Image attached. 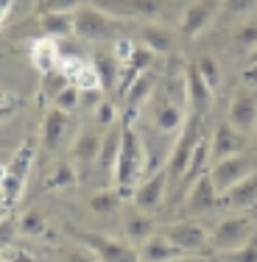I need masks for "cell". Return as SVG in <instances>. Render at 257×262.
<instances>
[{
    "mask_svg": "<svg viewBox=\"0 0 257 262\" xmlns=\"http://www.w3.org/2000/svg\"><path fill=\"white\" fill-rule=\"evenodd\" d=\"M232 39L238 42V48H246V51H254L257 48V20H246L243 26L235 28Z\"/></svg>",
    "mask_w": 257,
    "mask_h": 262,
    "instance_id": "31",
    "label": "cell"
},
{
    "mask_svg": "<svg viewBox=\"0 0 257 262\" xmlns=\"http://www.w3.org/2000/svg\"><path fill=\"white\" fill-rule=\"evenodd\" d=\"M162 234H165L182 254H204L207 248H210V232L196 221H182V223H173V226H165Z\"/></svg>",
    "mask_w": 257,
    "mask_h": 262,
    "instance_id": "7",
    "label": "cell"
},
{
    "mask_svg": "<svg viewBox=\"0 0 257 262\" xmlns=\"http://www.w3.org/2000/svg\"><path fill=\"white\" fill-rule=\"evenodd\" d=\"M154 92V78L151 73H140L131 84L123 90V101H126V112H131V115H137V109H140L143 103L151 98Z\"/></svg>",
    "mask_w": 257,
    "mask_h": 262,
    "instance_id": "24",
    "label": "cell"
},
{
    "mask_svg": "<svg viewBox=\"0 0 257 262\" xmlns=\"http://www.w3.org/2000/svg\"><path fill=\"white\" fill-rule=\"evenodd\" d=\"M154 126L162 134H173L176 128L185 126V112L171 98H160V103L154 106Z\"/></svg>",
    "mask_w": 257,
    "mask_h": 262,
    "instance_id": "22",
    "label": "cell"
},
{
    "mask_svg": "<svg viewBox=\"0 0 257 262\" xmlns=\"http://www.w3.org/2000/svg\"><path fill=\"white\" fill-rule=\"evenodd\" d=\"M173 262H210L207 257H202V254H185V257L173 259Z\"/></svg>",
    "mask_w": 257,
    "mask_h": 262,
    "instance_id": "46",
    "label": "cell"
},
{
    "mask_svg": "<svg viewBox=\"0 0 257 262\" xmlns=\"http://www.w3.org/2000/svg\"><path fill=\"white\" fill-rule=\"evenodd\" d=\"M227 123L238 131V134L252 137L257 131V95H252V92H241L229 106Z\"/></svg>",
    "mask_w": 257,
    "mask_h": 262,
    "instance_id": "12",
    "label": "cell"
},
{
    "mask_svg": "<svg viewBox=\"0 0 257 262\" xmlns=\"http://www.w3.org/2000/svg\"><path fill=\"white\" fill-rule=\"evenodd\" d=\"M101 92L104 90H81V109H92V106H101Z\"/></svg>",
    "mask_w": 257,
    "mask_h": 262,
    "instance_id": "42",
    "label": "cell"
},
{
    "mask_svg": "<svg viewBox=\"0 0 257 262\" xmlns=\"http://www.w3.org/2000/svg\"><path fill=\"white\" fill-rule=\"evenodd\" d=\"M73 84H76L78 90H101V81H98L95 70H92V64H87L84 70H81V76L73 81Z\"/></svg>",
    "mask_w": 257,
    "mask_h": 262,
    "instance_id": "40",
    "label": "cell"
},
{
    "mask_svg": "<svg viewBox=\"0 0 257 262\" xmlns=\"http://www.w3.org/2000/svg\"><path fill=\"white\" fill-rule=\"evenodd\" d=\"M121 61L115 59V53L112 51H98L95 56H92V70H95L98 81H101V90H112L117 81V73H121Z\"/></svg>",
    "mask_w": 257,
    "mask_h": 262,
    "instance_id": "25",
    "label": "cell"
},
{
    "mask_svg": "<svg viewBox=\"0 0 257 262\" xmlns=\"http://www.w3.org/2000/svg\"><path fill=\"white\" fill-rule=\"evenodd\" d=\"M196 70H199V76H202V81L207 86H210L212 92L221 86V81H224V76H221V64H218V59L215 56H210V53H204V56H199L196 59Z\"/></svg>",
    "mask_w": 257,
    "mask_h": 262,
    "instance_id": "28",
    "label": "cell"
},
{
    "mask_svg": "<svg viewBox=\"0 0 257 262\" xmlns=\"http://www.w3.org/2000/svg\"><path fill=\"white\" fill-rule=\"evenodd\" d=\"M95 6L112 20H165L176 14V0H95Z\"/></svg>",
    "mask_w": 257,
    "mask_h": 262,
    "instance_id": "2",
    "label": "cell"
},
{
    "mask_svg": "<svg viewBox=\"0 0 257 262\" xmlns=\"http://www.w3.org/2000/svg\"><path fill=\"white\" fill-rule=\"evenodd\" d=\"M252 64H257V48L252 51Z\"/></svg>",
    "mask_w": 257,
    "mask_h": 262,
    "instance_id": "50",
    "label": "cell"
},
{
    "mask_svg": "<svg viewBox=\"0 0 257 262\" xmlns=\"http://www.w3.org/2000/svg\"><path fill=\"white\" fill-rule=\"evenodd\" d=\"M134 51H137V42H131V39H115V45H112V53H115V59L121 64H129Z\"/></svg>",
    "mask_w": 257,
    "mask_h": 262,
    "instance_id": "39",
    "label": "cell"
},
{
    "mask_svg": "<svg viewBox=\"0 0 257 262\" xmlns=\"http://www.w3.org/2000/svg\"><path fill=\"white\" fill-rule=\"evenodd\" d=\"M14 234H17V221H11V217H3V221H0V254L11 248V243H14Z\"/></svg>",
    "mask_w": 257,
    "mask_h": 262,
    "instance_id": "36",
    "label": "cell"
},
{
    "mask_svg": "<svg viewBox=\"0 0 257 262\" xmlns=\"http://www.w3.org/2000/svg\"><path fill=\"white\" fill-rule=\"evenodd\" d=\"M218 204L227 207V209H249V207H254L257 204V170L249 173L243 182H238L232 190L224 192Z\"/></svg>",
    "mask_w": 257,
    "mask_h": 262,
    "instance_id": "16",
    "label": "cell"
},
{
    "mask_svg": "<svg viewBox=\"0 0 257 262\" xmlns=\"http://www.w3.org/2000/svg\"><path fill=\"white\" fill-rule=\"evenodd\" d=\"M121 195H123V192L117 190V187H115V190H101V192H95V195L90 198V207L95 209V212H101V215H106V212L117 209Z\"/></svg>",
    "mask_w": 257,
    "mask_h": 262,
    "instance_id": "30",
    "label": "cell"
},
{
    "mask_svg": "<svg viewBox=\"0 0 257 262\" xmlns=\"http://www.w3.org/2000/svg\"><path fill=\"white\" fill-rule=\"evenodd\" d=\"M6 212H9V207H6L3 201H0V221H3V217H6Z\"/></svg>",
    "mask_w": 257,
    "mask_h": 262,
    "instance_id": "48",
    "label": "cell"
},
{
    "mask_svg": "<svg viewBox=\"0 0 257 262\" xmlns=\"http://www.w3.org/2000/svg\"><path fill=\"white\" fill-rule=\"evenodd\" d=\"M87 6V0H42V14L48 11H76Z\"/></svg>",
    "mask_w": 257,
    "mask_h": 262,
    "instance_id": "37",
    "label": "cell"
},
{
    "mask_svg": "<svg viewBox=\"0 0 257 262\" xmlns=\"http://www.w3.org/2000/svg\"><path fill=\"white\" fill-rule=\"evenodd\" d=\"M249 173H254V162L249 157H243V154L221 159V162H215V165L210 167V179H212V184H215L218 195H224V192L232 190L238 182H243Z\"/></svg>",
    "mask_w": 257,
    "mask_h": 262,
    "instance_id": "9",
    "label": "cell"
},
{
    "mask_svg": "<svg viewBox=\"0 0 257 262\" xmlns=\"http://www.w3.org/2000/svg\"><path fill=\"white\" fill-rule=\"evenodd\" d=\"M117 154H121V126L109 128V134L104 137L101 142V154H98V165H101L104 173H115V165H117Z\"/></svg>",
    "mask_w": 257,
    "mask_h": 262,
    "instance_id": "26",
    "label": "cell"
},
{
    "mask_svg": "<svg viewBox=\"0 0 257 262\" xmlns=\"http://www.w3.org/2000/svg\"><path fill=\"white\" fill-rule=\"evenodd\" d=\"M84 61H81V59H73V56H62V64H59V73H62V76H65L67 81H70V84H73V81H76L78 76H81V70H84Z\"/></svg>",
    "mask_w": 257,
    "mask_h": 262,
    "instance_id": "35",
    "label": "cell"
},
{
    "mask_svg": "<svg viewBox=\"0 0 257 262\" xmlns=\"http://www.w3.org/2000/svg\"><path fill=\"white\" fill-rule=\"evenodd\" d=\"M254 234V217L249 215H232L224 217L210 234V251L218 254H232L238 248H243Z\"/></svg>",
    "mask_w": 257,
    "mask_h": 262,
    "instance_id": "5",
    "label": "cell"
},
{
    "mask_svg": "<svg viewBox=\"0 0 257 262\" xmlns=\"http://www.w3.org/2000/svg\"><path fill=\"white\" fill-rule=\"evenodd\" d=\"M0 262H9V259H6V257H3V259H0Z\"/></svg>",
    "mask_w": 257,
    "mask_h": 262,
    "instance_id": "51",
    "label": "cell"
},
{
    "mask_svg": "<svg viewBox=\"0 0 257 262\" xmlns=\"http://www.w3.org/2000/svg\"><path fill=\"white\" fill-rule=\"evenodd\" d=\"M179 257H185V254H182L165 234H151L140 246V259L143 262H173Z\"/></svg>",
    "mask_w": 257,
    "mask_h": 262,
    "instance_id": "18",
    "label": "cell"
},
{
    "mask_svg": "<svg viewBox=\"0 0 257 262\" xmlns=\"http://www.w3.org/2000/svg\"><path fill=\"white\" fill-rule=\"evenodd\" d=\"M70 128V115L62 109H51L42 120V145L45 148H56L65 137V131Z\"/></svg>",
    "mask_w": 257,
    "mask_h": 262,
    "instance_id": "23",
    "label": "cell"
},
{
    "mask_svg": "<svg viewBox=\"0 0 257 262\" xmlns=\"http://www.w3.org/2000/svg\"><path fill=\"white\" fill-rule=\"evenodd\" d=\"M243 145H246V137L238 134V131L229 126V123H221V126H215V131H212L210 162L215 165V162H221V159L238 157V154L243 151Z\"/></svg>",
    "mask_w": 257,
    "mask_h": 262,
    "instance_id": "14",
    "label": "cell"
},
{
    "mask_svg": "<svg viewBox=\"0 0 257 262\" xmlns=\"http://www.w3.org/2000/svg\"><path fill=\"white\" fill-rule=\"evenodd\" d=\"M11 112H14V103H0V120H6Z\"/></svg>",
    "mask_w": 257,
    "mask_h": 262,
    "instance_id": "47",
    "label": "cell"
},
{
    "mask_svg": "<svg viewBox=\"0 0 257 262\" xmlns=\"http://www.w3.org/2000/svg\"><path fill=\"white\" fill-rule=\"evenodd\" d=\"M3 176H6V167L0 165V184H3Z\"/></svg>",
    "mask_w": 257,
    "mask_h": 262,
    "instance_id": "49",
    "label": "cell"
},
{
    "mask_svg": "<svg viewBox=\"0 0 257 262\" xmlns=\"http://www.w3.org/2000/svg\"><path fill=\"white\" fill-rule=\"evenodd\" d=\"M218 190H215V184H212V179H210V170L202 173V176L193 182L190 187V192H187V201H185V212L187 215H199V212H207V209H212L218 204Z\"/></svg>",
    "mask_w": 257,
    "mask_h": 262,
    "instance_id": "15",
    "label": "cell"
},
{
    "mask_svg": "<svg viewBox=\"0 0 257 262\" xmlns=\"http://www.w3.org/2000/svg\"><path fill=\"white\" fill-rule=\"evenodd\" d=\"M31 165H34V142H23L17 148V154L11 157V162L6 165V176H3V184H0V201L9 209L20 201L26 179L31 173Z\"/></svg>",
    "mask_w": 257,
    "mask_h": 262,
    "instance_id": "4",
    "label": "cell"
},
{
    "mask_svg": "<svg viewBox=\"0 0 257 262\" xmlns=\"http://www.w3.org/2000/svg\"><path fill=\"white\" fill-rule=\"evenodd\" d=\"M81 243L90 246L101 257V262H143L140 251L129 240H117V237L106 234H81Z\"/></svg>",
    "mask_w": 257,
    "mask_h": 262,
    "instance_id": "8",
    "label": "cell"
},
{
    "mask_svg": "<svg viewBox=\"0 0 257 262\" xmlns=\"http://www.w3.org/2000/svg\"><path fill=\"white\" fill-rule=\"evenodd\" d=\"M70 182H76V170H73L70 165H62L59 170H56L53 187H65V184H70Z\"/></svg>",
    "mask_w": 257,
    "mask_h": 262,
    "instance_id": "43",
    "label": "cell"
},
{
    "mask_svg": "<svg viewBox=\"0 0 257 262\" xmlns=\"http://www.w3.org/2000/svg\"><path fill=\"white\" fill-rule=\"evenodd\" d=\"M31 61H34V67L42 76H51V73H56L62 64L59 45H56L53 39H36L34 45H31Z\"/></svg>",
    "mask_w": 257,
    "mask_h": 262,
    "instance_id": "20",
    "label": "cell"
},
{
    "mask_svg": "<svg viewBox=\"0 0 257 262\" xmlns=\"http://www.w3.org/2000/svg\"><path fill=\"white\" fill-rule=\"evenodd\" d=\"M17 232L28 234V237H36L45 232V217L39 215V212H26V215L17 221Z\"/></svg>",
    "mask_w": 257,
    "mask_h": 262,
    "instance_id": "32",
    "label": "cell"
},
{
    "mask_svg": "<svg viewBox=\"0 0 257 262\" xmlns=\"http://www.w3.org/2000/svg\"><path fill=\"white\" fill-rule=\"evenodd\" d=\"M221 9H224V0H196L193 6H187L182 11V23H179L182 39L190 42L196 36H202L210 28V23L221 14Z\"/></svg>",
    "mask_w": 257,
    "mask_h": 262,
    "instance_id": "6",
    "label": "cell"
},
{
    "mask_svg": "<svg viewBox=\"0 0 257 262\" xmlns=\"http://www.w3.org/2000/svg\"><path fill=\"white\" fill-rule=\"evenodd\" d=\"M3 257L9 259V262H36V259L26 251V248H17V246H11L9 251H3Z\"/></svg>",
    "mask_w": 257,
    "mask_h": 262,
    "instance_id": "44",
    "label": "cell"
},
{
    "mask_svg": "<svg viewBox=\"0 0 257 262\" xmlns=\"http://www.w3.org/2000/svg\"><path fill=\"white\" fill-rule=\"evenodd\" d=\"M257 6V0H224V14H229V17H241V14H249Z\"/></svg>",
    "mask_w": 257,
    "mask_h": 262,
    "instance_id": "38",
    "label": "cell"
},
{
    "mask_svg": "<svg viewBox=\"0 0 257 262\" xmlns=\"http://www.w3.org/2000/svg\"><path fill=\"white\" fill-rule=\"evenodd\" d=\"M95 120H98V126H112V123H115V106L109 101H104L95 112Z\"/></svg>",
    "mask_w": 257,
    "mask_h": 262,
    "instance_id": "41",
    "label": "cell"
},
{
    "mask_svg": "<svg viewBox=\"0 0 257 262\" xmlns=\"http://www.w3.org/2000/svg\"><path fill=\"white\" fill-rule=\"evenodd\" d=\"M101 137H98V131L92 128H81V134L76 137V142H73V157H76V165L81 170H87V167L98 165V154H101Z\"/></svg>",
    "mask_w": 257,
    "mask_h": 262,
    "instance_id": "17",
    "label": "cell"
},
{
    "mask_svg": "<svg viewBox=\"0 0 257 262\" xmlns=\"http://www.w3.org/2000/svg\"><path fill=\"white\" fill-rule=\"evenodd\" d=\"M134 115L131 112H123V120H121V154H117V165H115V187L126 195V192H134L137 179L146 173V142L137 137L134 126H131Z\"/></svg>",
    "mask_w": 257,
    "mask_h": 262,
    "instance_id": "1",
    "label": "cell"
},
{
    "mask_svg": "<svg viewBox=\"0 0 257 262\" xmlns=\"http://www.w3.org/2000/svg\"><path fill=\"white\" fill-rule=\"evenodd\" d=\"M62 262H101V257H98L90 246H76V248H70V251H65Z\"/></svg>",
    "mask_w": 257,
    "mask_h": 262,
    "instance_id": "34",
    "label": "cell"
},
{
    "mask_svg": "<svg viewBox=\"0 0 257 262\" xmlns=\"http://www.w3.org/2000/svg\"><path fill=\"white\" fill-rule=\"evenodd\" d=\"M168 167H160V170L154 173V176H148L146 182H140L134 187V192H131V198H134V207L140 212H156L162 207V201H165V192H168Z\"/></svg>",
    "mask_w": 257,
    "mask_h": 262,
    "instance_id": "10",
    "label": "cell"
},
{
    "mask_svg": "<svg viewBox=\"0 0 257 262\" xmlns=\"http://www.w3.org/2000/svg\"><path fill=\"white\" fill-rule=\"evenodd\" d=\"M73 17H76V36H81V39H104L112 31V17L104 14L95 3L76 9Z\"/></svg>",
    "mask_w": 257,
    "mask_h": 262,
    "instance_id": "11",
    "label": "cell"
},
{
    "mask_svg": "<svg viewBox=\"0 0 257 262\" xmlns=\"http://www.w3.org/2000/svg\"><path fill=\"white\" fill-rule=\"evenodd\" d=\"M154 232V221L146 215V212H131V215L126 217V240L129 243H137V246H143V243L148 240Z\"/></svg>",
    "mask_w": 257,
    "mask_h": 262,
    "instance_id": "27",
    "label": "cell"
},
{
    "mask_svg": "<svg viewBox=\"0 0 257 262\" xmlns=\"http://www.w3.org/2000/svg\"><path fill=\"white\" fill-rule=\"evenodd\" d=\"M11 3H14V0H0V26H3V20L9 17V11H11Z\"/></svg>",
    "mask_w": 257,
    "mask_h": 262,
    "instance_id": "45",
    "label": "cell"
},
{
    "mask_svg": "<svg viewBox=\"0 0 257 262\" xmlns=\"http://www.w3.org/2000/svg\"><path fill=\"white\" fill-rule=\"evenodd\" d=\"M53 109H62L67 115H73L76 109H81V90L76 84H67L59 95L53 98Z\"/></svg>",
    "mask_w": 257,
    "mask_h": 262,
    "instance_id": "29",
    "label": "cell"
},
{
    "mask_svg": "<svg viewBox=\"0 0 257 262\" xmlns=\"http://www.w3.org/2000/svg\"><path fill=\"white\" fill-rule=\"evenodd\" d=\"M224 262H257V232L252 234V240L243 248H238L232 254H224Z\"/></svg>",
    "mask_w": 257,
    "mask_h": 262,
    "instance_id": "33",
    "label": "cell"
},
{
    "mask_svg": "<svg viewBox=\"0 0 257 262\" xmlns=\"http://www.w3.org/2000/svg\"><path fill=\"white\" fill-rule=\"evenodd\" d=\"M202 115H187L185 126H182L176 142L171 148V159H168V179L171 182H182L187 173V165L193 159V151H196L199 140H202Z\"/></svg>",
    "mask_w": 257,
    "mask_h": 262,
    "instance_id": "3",
    "label": "cell"
},
{
    "mask_svg": "<svg viewBox=\"0 0 257 262\" xmlns=\"http://www.w3.org/2000/svg\"><path fill=\"white\" fill-rule=\"evenodd\" d=\"M212 98H215V92L202 81L196 64H187L185 67V101H187V106H190V115H202L204 117V112L212 106Z\"/></svg>",
    "mask_w": 257,
    "mask_h": 262,
    "instance_id": "13",
    "label": "cell"
},
{
    "mask_svg": "<svg viewBox=\"0 0 257 262\" xmlns=\"http://www.w3.org/2000/svg\"><path fill=\"white\" fill-rule=\"evenodd\" d=\"M39 26L45 31V39H67L76 34V17L73 11H48L39 17Z\"/></svg>",
    "mask_w": 257,
    "mask_h": 262,
    "instance_id": "19",
    "label": "cell"
},
{
    "mask_svg": "<svg viewBox=\"0 0 257 262\" xmlns=\"http://www.w3.org/2000/svg\"><path fill=\"white\" fill-rule=\"evenodd\" d=\"M137 39L151 53H171V48H173V34H171V28H165V23H146L140 28Z\"/></svg>",
    "mask_w": 257,
    "mask_h": 262,
    "instance_id": "21",
    "label": "cell"
}]
</instances>
